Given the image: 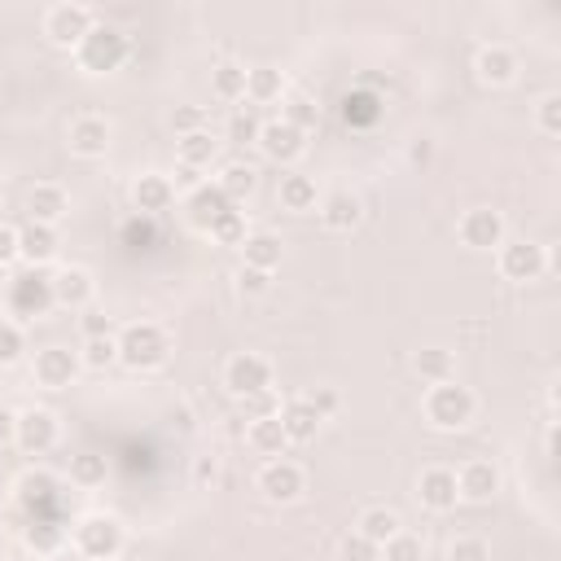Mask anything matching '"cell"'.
<instances>
[{
    "mask_svg": "<svg viewBox=\"0 0 561 561\" xmlns=\"http://www.w3.org/2000/svg\"><path fill=\"white\" fill-rule=\"evenodd\" d=\"M473 412H478V394L469 386H460L456 377L430 386V394H425V421L434 430H465L473 421Z\"/></svg>",
    "mask_w": 561,
    "mask_h": 561,
    "instance_id": "cell-3",
    "label": "cell"
},
{
    "mask_svg": "<svg viewBox=\"0 0 561 561\" xmlns=\"http://www.w3.org/2000/svg\"><path fill=\"white\" fill-rule=\"evenodd\" d=\"M316 197H320V193H316V180H311V175H298V171H294V175L280 180V206H285V210H311Z\"/></svg>",
    "mask_w": 561,
    "mask_h": 561,
    "instance_id": "cell-34",
    "label": "cell"
},
{
    "mask_svg": "<svg viewBox=\"0 0 561 561\" xmlns=\"http://www.w3.org/2000/svg\"><path fill=\"white\" fill-rule=\"evenodd\" d=\"M4 307H9V316H18V320L48 316V307H57V302H53V276H48L44 267H26V272L9 276Z\"/></svg>",
    "mask_w": 561,
    "mask_h": 561,
    "instance_id": "cell-4",
    "label": "cell"
},
{
    "mask_svg": "<svg viewBox=\"0 0 561 561\" xmlns=\"http://www.w3.org/2000/svg\"><path fill=\"white\" fill-rule=\"evenodd\" d=\"M241 408H245V416H250V421L280 416V399H276V390H272V386H267V390H259V394H245V399H241Z\"/></svg>",
    "mask_w": 561,
    "mask_h": 561,
    "instance_id": "cell-45",
    "label": "cell"
},
{
    "mask_svg": "<svg viewBox=\"0 0 561 561\" xmlns=\"http://www.w3.org/2000/svg\"><path fill=\"white\" fill-rule=\"evenodd\" d=\"M456 232H460V241H465L469 250H500V245L508 241L504 215L491 210V206H473V210H465L460 224H456Z\"/></svg>",
    "mask_w": 561,
    "mask_h": 561,
    "instance_id": "cell-10",
    "label": "cell"
},
{
    "mask_svg": "<svg viewBox=\"0 0 561 561\" xmlns=\"http://www.w3.org/2000/svg\"><path fill=\"white\" fill-rule=\"evenodd\" d=\"M96 298V280L88 267H61L53 272V302L57 307H70V311H88Z\"/></svg>",
    "mask_w": 561,
    "mask_h": 561,
    "instance_id": "cell-13",
    "label": "cell"
},
{
    "mask_svg": "<svg viewBox=\"0 0 561 561\" xmlns=\"http://www.w3.org/2000/svg\"><path fill=\"white\" fill-rule=\"evenodd\" d=\"M298 399H302V403H307V408H311L320 421H324V416H333V412L342 408V394H337L333 386H311V390H302Z\"/></svg>",
    "mask_w": 561,
    "mask_h": 561,
    "instance_id": "cell-43",
    "label": "cell"
},
{
    "mask_svg": "<svg viewBox=\"0 0 561 561\" xmlns=\"http://www.w3.org/2000/svg\"><path fill=\"white\" fill-rule=\"evenodd\" d=\"M285 123L298 127V131L307 136V131L320 127V105H316L311 96H289V105H285Z\"/></svg>",
    "mask_w": 561,
    "mask_h": 561,
    "instance_id": "cell-39",
    "label": "cell"
},
{
    "mask_svg": "<svg viewBox=\"0 0 561 561\" xmlns=\"http://www.w3.org/2000/svg\"><path fill=\"white\" fill-rule=\"evenodd\" d=\"M381 557V548L373 543V539H364L359 530H351L346 539H342V561H377Z\"/></svg>",
    "mask_w": 561,
    "mask_h": 561,
    "instance_id": "cell-48",
    "label": "cell"
},
{
    "mask_svg": "<svg viewBox=\"0 0 561 561\" xmlns=\"http://www.w3.org/2000/svg\"><path fill=\"white\" fill-rule=\"evenodd\" d=\"M219 188H224V197L237 206V202H245L254 188H259V171L250 167V162H228L224 171H219V180H215Z\"/></svg>",
    "mask_w": 561,
    "mask_h": 561,
    "instance_id": "cell-32",
    "label": "cell"
},
{
    "mask_svg": "<svg viewBox=\"0 0 561 561\" xmlns=\"http://www.w3.org/2000/svg\"><path fill=\"white\" fill-rule=\"evenodd\" d=\"M535 127H539L543 136H561V92L539 96V105H535Z\"/></svg>",
    "mask_w": 561,
    "mask_h": 561,
    "instance_id": "cell-42",
    "label": "cell"
},
{
    "mask_svg": "<svg viewBox=\"0 0 561 561\" xmlns=\"http://www.w3.org/2000/svg\"><path fill=\"white\" fill-rule=\"evenodd\" d=\"M18 259V228L0 224V267H9Z\"/></svg>",
    "mask_w": 561,
    "mask_h": 561,
    "instance_id": "cell-54",
    "label": "cell"
},
{
    "mask_svg": "<svg viewBox=\"0 0 561 561\" xmlns=\"http://www.w3.org/2000/svg\"><path fill=\"white\" fill-rule=\"evenodd\" d=\"M245 443H250L259 456H267V460H280V456H285V447H289V438H285V430H280V416H263V421H250V430H245Z\"/></svg>",
    "mask_w": 561,
    "mask_h": 561,
    "instance_id": "cell-27",
    "label": "cell"
},
{
    "mask_svg": "<svg viewBox=\"0 0 561 561\" xmlns=\"http://www.w3.org/2000/svg\"><path fill=\"white\" fill-rule=\"evenodd\" d=\"M18 500L22 504H44V500H53V478L48 473H22V482H18Z\"/></svg>",
    "mask_w": 561,
    "mask_h": 561,
    "instance_id": "cell-46",
    "label": "cell"
},
{
    "mask_svg": "<svg viewBox=\"0 0 561 561\" xmlns=\"http://www.w3.org/2000/svg\"><path fill=\"white\" fill-rule=\"evenodd\" d=\"M57 438H61V425H57V416H53L48 408H26V412L13 416V443H18L26 456L53 451Z\"/></svg>",
    "mask_w": 561,
    "mask_h": 561,
    "instance_id": "cell-6",
    "label": "cell"
},
{
    "mask_svg": "<svg viewBox=\"0 0 561 561\" xmlns=\"http://www.w3.org/2000/svg\"><path fill=\"white\" fill-rule=\"evenodd\" d=\"M416 495H421V504H425L430 513H451L456 500H460V491H456V473L443 469V465L425 469L421 482H416Z\"/></svg>",
    "mask_w": 561,
    "mask_h": 561,
    "instance_id": "cell-16",
    "label": "cell"
},
{
    "mask_svg": "<svg viewBox=\"0 0 561 561\" xmlns=\"http://www.w3.org/2000/svg\"><path fill=\"white\" fill-rule=\"evenodd\" d=\"M131 202H136V210L140 215H162V210H171V202H175V184H171V175H158V171H145L136 184H131Z\"/></svg>",
    "mask_w": 561,
    "mask_h": 561,
    "instance_id": "cell-18",
    "label": "cell"
},
{
    "mask_svg": "<svg viewBox=\"0 0 561 561\" xmlns=\"http://www.w3.org/2000/svg\"><path fill=\"white\" fill-rule=\"evenodd\" d=\"M447 561H491V548H486V539H478V535H460V539H451Z\"/></svg>",
    "mask_w": 561,
    "mask_h": 561,
    "instance_id": "cell-44",
    "label": "cell"
},
{
    "mask_svg": "<svg viewBox=\"0 0 561 561\" xmlns=\"http://www.w3.org/2000/svg\"><path fill=\"white\" fill-rule=\"evenodd\" d=\"M79 351H66V346H44L39 355H35V381L39 386H48V390H61V386H75V377H79Z\"/></svg>",
    "mask_w": 561,
    "mask_h": 561,
    "instance_id": "cell-12",
    "label": "cell"
},
{
    "mask_svg": "<svg viewBox=\"0 0 561 561\" xmlns=\"http://www.w3.org/2000/svg\"><path fill=\"white\" fill-rule=\"evenodd\" d=\"M259 491H263V500H272V504H294L302 491H307V473H302V465H294V460H267L263 465V473H259Z\"/></svg>",
    "mask_w": 561,
    "mask_h": 561,
    "instance_id": "cell-11",
    "label": "cell"
},
{
    "mask_svg": "<svg viewBox=\"0 0 561 561\" xmlns=\"http://www.w3.org/2000/svg\"><path fill=\"white\" fill-rule=\"evenodd\" d=\"M210 92H215L219 101H241V96H245V66H237V61L215 66V70H210Z\"/></svg>",
    "mask_w": 561,
    "mask_h": 561,
    "instance_id": "cell-33",
    "label": "cell"
},
{
    "mask_svg": "<svg viewBox=\"0 0 561 561\" xmlns=\"http://www.w3.org/2000/svg\"><path fill=\"white\" fill-rule=\"evenodd\" d=\"M79 364L83 368H110V364H118V342L114 337H88L83 342V351H79Z\"/></svg>",
    "mask_w": 561,
    "mask_h": 561,
    "instance_id": "cell-38",
    "label": "cell"
},
{
    "mask_svg": "<svg viewBox=\"0 0 561 561\" xmlns=\"http://www.w3.org/2000/svg\"><path fill=\"white\" fill-rule=\"evenodd\" d=\"M355 530H359L364 539H373V543L381 548L386 539H394V535L403 530V517H399L394 508H386V504H373V508H364V513H359Z\"/></svg>",
    "mask_w": 561,
    "mask_h": 561,
    "instance_id": "cell-28",
    "label": "cell"
},
{
    "mask_svg": "<svg viewBox=\"0 0 561 561\" xmlns=\"http://www.w3.org/2000/svg\"><path fill=\"white\" fill-rule=\"evenodd\" d=\"M193 482L197 486H215L219 482V460L215 456H197L193 460Z\"/></svg>",
    "mask_w": 561,
    "mask_h": 561,
    "instance_id": "cell-53",
    "label": "cell"
},
{
    "mask_svg": "<svg viewBox=\"0 0 561 561\" xmlns=\"http://www.w3.org/2000/svg\"><path fill=\"white\" fill-rule=\"evenodd\" d=\"M259 149H263L272 162H298V158L307 153V136H302L298 127H289L285 118H272V123H263V131H259Z\"/></svg>",
    "mask_w": 561,
    "mask_h": 561,
    "instance_id": "cell-14",
    "label": "cell"
},
{
    "mask_svg": "<svg viewBox=\"0 0 561 561\" xmlns=\"http://www.w3.org/2000/svg\"><path fill=\"white\" fill-rule=\"evenodd\" d=\"M381 557L386 561H425V539L412 535V530H399L394 539L381 543Z\"/></svg>",
    "mask_w": 561,
    "mask_h": 561,
    "instance_id": "cell-37",
    "label": "cell"
},
{
    "mask_svg": "<svg viewBox=\"0 0 561 561\" xmlns=\"http://www.w3.org/2000/svg\"><path fill=\"white\" fill-rule=\"evenodd\" d=\"M267 285H272V276H267V272H259V267H245V263H241V272H237V289H241V294H267Z\"/></svg>",
    "mask_w": 561,
    "mask_h": 561,
    "instance_id": "cell-51",
    "label": "cell"
},
{
    "mask_svg": "<svg viewBox=\"0 0 561 561\" xmlns=\"http://www.w3.org/2000/svg\"><path fill=\"white\" fill-rule=\"evenodd\" d=\"M114 561H118V557H114Z\"/></svg>",
    "mask_w": 561,
    "mask_h": 561,
    "instance_id": "cell-55",
    "label": "cell"
},
{
    "mask_svg": "<svg viewBox=\"0 0 561 561\" xmlns=\"http://www.w3.org/2000/svg\"><path fill=\"white\" fill-rule=\"evenodd\" d=\"M342 114H346V123L368 127V123H377V114H381V110H377V101H373V96H364V92H359V96H346V101H342Z\"/></svg>",
    "mask_w": 561,
    "mask_h": 561,
    "instance_id": "cell-47",
    "label": "cell"
},
{
    "mask_svg": "<svg viewBox=\"0 0 561 561\" xmlns=\"http://www.w3.org/2000/svg\"><path fill=\"white\" fill-rule=\"evenodd\" d=\"M53 254H57V228L48 224L18 228V259H26V267H44Z\"/></svg>",
    "mask_w": 561,
    "mask_h": 561,
    "instance_id": "cell-23",
    "label": "cell"
},
{
    "mask_svg": "<svg viewBox=\"0 0 561 561\" xmlns=\"http://www.w3.org/2000/svg\"><path fill=\"white\" fill-rule=\"evenodd\" d=\"M26 351V337H22V324L18 320H0V368L18 364Z\"/></svg>",
    "mask_w": 561,
    "mask_h": 561,
    "instance_id": "cell-41",
    "label": "cell"
},
{
    "mask_svg": "<svg viewBox=\"0 0 561 561\" xmlns=\"http://www.w3.org/2000/svg\"><path fill=\"white\" fill-rule=\"evenodd\" d=\"M92 31V9L88 4H75V0H61L44 13V35L57 44V48H79V39Z\"/></svg>",
    "mask_w": 561,
    "mask_h": 561,
    "instance_id": "cell-7",
    "label": "cell"
},
{
    "mask_svg": "<svg viewBox=\"0 0 561 561\" xmlns=\"http://www.w3.org/2000/svg\"><path fill=\"white\" fill-rule=\"evenodd\" d=\"M456 491H460V500L486 504V500L500 491V469H495L491 460H469V465H460V473H456Z\"/></svg>",
    "mask_w": 561,
    "mask_h": 561,
    "instance_id": "cell-20",
    "label": "cell"
},
{
    "mask_svg": "<svg viewBox=\"0 0 561 561\" xmlns=\"http://www.w3.org/2000/svg\"><path fill=\"white\" fill-rule=\"evenodd\" d=\"M210 237L215 241H224V245H241L245 241V215L232 206V210H224L215 224H210Z\"/></svg>",
    "mask_w": 561,
    "mask_h": 561,
    "instance_id": "cell-40",
    "label": "cell"
},
{
    "mask_svg": "<svg viewBox=\"0 0 561 561\" xmlns=\"http://www.w3.org/2000/svg\"><path fill=\"white\" fill-rule=\"evenodd\" d=\"M110 149V123L101 114H79L70 123V153L79 158H105Z\"/></svg>",
    "mask_w": 561,
    "mask_h": 561,
    "instance_id": "cell-17",
    "label": "cell"
},
{
    "mask_svg": "<svg viewBox=\"0 0 561 561\" xmlns=\"http://www.w3.org/2000/svg\"><path fill=\"white\" fill-rule=\"evenodd\" d=\"M224 386L228 394L245 399V394H259L272 386V364L259 355V351H237L228 364H224Z\"/></svg>",
    "mask_w": 561,
    "mask_h": 561,
    "instance_id": "cell-9",
    "label": "cell"
},
{
    "mask_svg": "<svg viewBox=\"0 0 561 561\" xmlns=\"http://www.w3.org/2000/svg\"><path fill=\"white\" fill-rule=\"evenodd\" d=\"M280 92H285V75H280L276 66H250V70H245V96H250L254 105L280 101Z\"/></svg>",
    "mask_w": 561,
    "mask_h": 561,
    "instance_id": "cell-30",
    "label": "cell"
},
{
    "mask_svg": "<svg viewBox=\"0 0 561 561\" xmlns=\"http://www.w3.org/2000/svg\"><path fill=\"white\" fill-rule=\"evenodd\" d=\"M412 368H416V377L430 381V386L456 377V359H451V351H443V346H425V351H416V355H412Z\"/></svg>",
    "mask_w": 561,
    "mask_h": 561,
    "instance_id": "cell-31",
    "label": "cell"
},
{
    "mask_svg": "<svg viewBox=\"0 0 561 561\" xmlns=\"http://www.w3.org/2000/svg\"><path fill=\"white\" fill-rule=\"evenodd\" d=\"M259 131H263V123H259L254 110H232V114H228L224 136H228L232 145H259Z\"/></svg>",
    "mask_w": 561,
    "mask_h": 561,
    "instance_id": "cell-36",
    "label": "cell"
},
{
    "mask_svg": "<svg viewBox=\"0 0 561 561\" xmlns=\"http://www.w3.org/2000/svg\"><path fill=\"white\" fill-rule=\"evenodd\" d=\"M114 342H118V364H127L131 373H153V368H162L167 355H171V337H167L153 320L127 324Z\"/></svg>",
    "mask_w": 561,
    "mask_h": 561,
    "instance_id": "cell-1",
    "label": "cell"
},
{
    "mask_svg": "<svg viewBox=\"0 0 561 561\" xmlns=\"http://www.w3.org/2000/svg\"><path fill=\"white\" fill-rule=\"evenodd\" d=\"M175 153H180V167H188V171H202V167H210L215 158H219V140L202 127V131H188V136H180L175 140Z\"/></svg>",
    "mask_w": 561,
    "mask_h": 561,
    "instance_id": "cell-26",
    "label": "cell"
},
{
    "mask_svg": "<svg viewBox=\"0 0 561 561\" xmlns=\"http://www.w3.org/2000/svg\"><path fill=\"white\" fill-rule=\"evenodd\" d=\"M188 224L193 228H202V232H210V224L224 215V210H232V202L224 197V188L219 184H210V180H202L197 188H188Z\"/></svg>",
    "mask_w": 561,
    "mask_h": 561,
    "instance_id": "cell-19",
    "label": "cell"
},
{
    "mask_svg": "<svg viewBox=\"0 0 561 561\" xmlns=\"http://www.w3.org/2000/svg\"><path fill=\"white\" fill-rule=\"evenodd\" d=\"M70 543H75V552L88 557V561H114V557L123 552V543H127V530H123L118 517L92 513V517H83V522L75 526Z\"/></svg>",
    "mask_w": 561,
    "mask_h": 561,
    "instance_id": "cell-5",
    "label": "cell"
},
{
    "mask_svg": "<svg viewBox=\"0 0 561 561\" xmlns=\"http://www.w3.org/2000/svg\"><path fill=\"white\" fill-rule=\"evenodd\" d=\"M171 127H175V136L202 131V110H197V105H180V110L171 114Z\"/></svg>",
    "mask_w": 561,
    "mask_h": 561,
    "instance_id": "cell-52",
    "label": "cell"
},
{
    "mask_svg": "<svg viewBox=\"0 0 561 561\" xmlns=\"http://www.w3.org/2000/svg\"><path fill=\"white\" fill-rule=\"evenodd\" d=\"M127 53H131V44H127V35H123L118 26L92 22V31H88V35L79 39V48H75V61H79L83 75H114V70L127 61Z\"/></svg>",
    "mask_w": 561,
    "mask_h": 561,
    "instance_id": "cell-2",
    "label": "cell"
},
{
    "mask_svg": "<svg viewBox=\"0 0 561 561\" xmlns=\"http://www.w3.org/2000/svg\"><path fill=\"white\" fill-rule=\"evenodd\" d=\"M548 272V250L539 241H504L500 245V276L504 280H517V285H530Z\"/></svg>",
    "mask_w": 561,
    "mask_h": 561,
    "instance_id": "cell-8",
    "label": "cell"
},
{
    "mask_svg": "<svg viewBox=\"0 0 561 561\" xmlns=\"http://www.w3.org/2000/svg\"><path fill=\"white\" fill-rule=\"evenodd\" d=\"M22 543L35 552V557H53L66 548V526H57L53 517H31L22 526Z\"/></svg>",
    "mask_w": 561,
    "mask_h": 561,
    "instance_id": "cell-25",
    "label": "cell"
},
{
    "mask_svg": "<svg viewBox=\"0 0 561 561\" xmlns=\"http://www.w3.org/2000/svg\"><path fill=\"white\" fill-rule=\"evenodd\" d=\"M79 329H83V342L88 337H114V320L105 316V311H83V320H79Z\"/></svg>",
    "mask_w": 561,
    "mask_h": 561,
    "instance_id": "cell-49",
    "label": "cell"
},
{
    "mask_svg": "<svg viewBox=\"0 0 561 561\" xmlns=\"http://www.w3.org/2000/svg\"><path fill=\"white\" fill-rule=\"evenodd\" d=\"M280 430H285L289 443H311L316 430H320V416H316L302 399H289V403L280 408Z\"/></svg>",
    "mask_w": 561,
    "mask_h": 561,
    "instance_id": "cell-29",
    "label": "cell"
},
{
    "mask_svg": "<svg viewBox=\"0 0 561 561\" xmlns=\"http://www.w3.org/2000/svg\"><path fill=\"white\" fill-rule=\"evenodd\" d=\"M26 210H31V224L57 228V219H66V210H70V197L61 184H35L26 193Z\"/></svg>",
    "mask_w": 561,
    "mask_h": 561,
    "instance_id": "cell-22",
    "label": "cell"
},
{
    "mask_svg": "<svg viewBox=\"0 0 561 561\" xmlns=\"http://www.w3.org/2000/svg\"><path fill=\"white\" fill-rule=\"evenodd\" d=\"M70 482L75 486H101L105 482V456H96V451L70 456Z\"/></svg>",
    "mask_w": 561,
    "mask_h": 561,
    "instance_id": "cell-35",
    "label": "cell"
},
{
    "mask_svg": "<svg viewBox=\"0 0 561 561\" xmlns=\"http://www.w3.org/2000/svg\"><path fill=\"white\" fill-rule=\"evenodd\" d=\"M241 259H245V267H259V272H276L280 267V259H285V245H280V237L276 232H245V241H241Z\"/></svg>",
    "mask_w": 561,
    "mask_h": 561,
    "instance_id": "cell-24",
    "label": "cell"
},
{
    "mask_svg": "<svg viewBox=\"0 0 561 561\" xmlns=\"http://www.w3.org/2000/svg\"><path fill=\"white\" fill-rule=\"evenodd\" d=\"M123 241L136 245V250H145V245L153 241V224H149V215H136L131 224H123Z\"/></svg>",
    "mask_w": 561,
    "mask_h": 561,
    "instance_id": "cell-50",
    "label": "cell"
},
{
    "mask_svg": "<svg viewBox=\"0 0 561 561\" xmlns=\"http://www.w3.org/2000/svg\"><path fill=\"white\" fill-rule=\"evenodd\" d=\"M473 70L486 88H508L517 79V53L504 48V44H482L478 57H473Z\"/></svg>",
    "mask_w": 561,
    "mask_h": 561,
    "instance_id": "cell-15",
    "label": "cell"
},
{
    "mask_svg": "<svg viewBox=\"0 0 561 561\" xmlns=\"http://www.w3.org/2000/svg\"><path fill=\"white\" fill-rule=\"evenodd\" d=\"M359 219H364V202L355 193L337 188V193L320 197V224L329 232H351V228H359Z\"/></svg>",
    "mask_w": 561,
    "mask_h": 561,
    "instance_id": "cell-21",
    "label": "cell"
}]
</instances>
